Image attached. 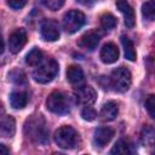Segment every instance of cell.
Listing matches in <instances>:
<instances>
[{
    "instance_id": "obj_1",
    "label": "cell",
    "mask_w": 155,
    "mask_h": 155,
    "mask_svg": "<svg viewBox=\"0 0 155 155\" xmlns=\"http://www.w3.org/2000/svg\"><path fill=\"white\" fill-rule=\"evenodd\" d=\"M25 137L38 144H42L47 140V128L45 120L41 115H31L24 124Z\"/></svg>"
},
{
    "instance_id": "obj_2",
    "label": "cell",
    "mask_w": 155,
    "mask_h": 155,
    "mask_svg": "<svg viewBox=\"0 0 155 155\" xmlns=\"http://www.w3.org/2000/svg\"><path fill=\"white\" fill-rule=\"evenodd\" d=\"M58 69L59 67L56 59L51 57L42 58V61L38 65H35L33 79L39 84H47L56 78V75L58 74Z\"/></svg>"
},
{
    "instance_id": "obj_3",
    "label": "cell",
    "mask_w": 155,
    "mask_h": 155,
    "mask_svg": "<svg viewBox=\"0 0 155 155\" xmlns=\"http://www.w3.org/2000/svg\"><path fill=\"white\" fill-rule=\"evenodd\" d=\"M53 139L59 148L71 149V148H75L78 145L79 134L71 126H62L54 132Z\"/></svg>"
},
{
    "instance_id": "obj_4",
    "label": "cell",
    "mask_w": 155,
    "mask_h": 155,
    "mask_svg": "<svg viewBox=\"0 0 155 155\" xmlns=\"http://www.w3.org/2000/svg\"><path fill=\"white\" fill-rule=\"evenodd\" d=\"M70 98L61 92L53 91L46 99V107L51 113L54 114H67L70 111Z\"/></svg>"
},
{
    "instance_id": "obj_5",
    "label": "cell",
    "mask_w": 155,
    "mask_h": 155,
    "mask_svg": "<svg viewBox=\"0 0 155 155\" xmlns=\"http://www.w3.org/2000/svg\"><path fill=\"white\" fill-rule=\"evenodd\" d=\"M110 84L117 92H126L131 86V73L125 67L114 69L110 74Z\"/></svg>"
},
{
    "instance_id": "obj_6",
    "label": "cell",
    "mask_w": 155,
    "mask_h": 155,
    "mask_svg": "<svg viewBox=\"0 0 155 155\" xmlns=\"http://www.w3.org/2000/svg\"><path fill=\"white\" fill-rule=\"evenodd\" d=\"M85 24V15L78 10H70L64 13L62 25L67 33H76Z\"/></svg>"
},
{
    "instance_id": "obj_7",
    "label": "cell",
    "mask_w": 155,
    "mask_h": 155,
    "mask_svg": "<svg viewBox=\"0 0 155 155\" xmlns=\"http://www.w3.org/2000/svg\"><path fill=\"white\" fill-rule=\"evenodd\" d=\"M75 99L78 103L84 104V105H90L92 104L96 99H97V92L92 86H78V88L75 90Z\"/></svg>"
},
{
    "instance_id": "obj_8",
    "label": "cell",
    "mask_w": 155,
    "mask_h": 155,
    "mask_svg": "<svg viewBox=\"0 0 155 155\" xmlns=\"http://www.w3.org/2000/svg\"><path fill=\"white\" fill-rule=\"evenodd\" d=\"M40 33L46 41H56L59 38V25L53 19H45L40 25Z\"/></svg>"
},
{
    "instance_id": "obj_9",
    "label": "cell",
    "mask_w": 155,
    "mask_h": 155,
    "mask_svg": "<svg viewBox=\"0 0 155 155\" xmlns=\"http://www.w3.org/2000/svg\"><path fill=\"white\" fill-rule=\"evenodd\" d=\"M25 44H27V33H25L24 29L19 28V29L13 30L10 34V38H8V48H10V51L12 53H18L24 47Z\"/></svg>"
},
{
    "instance_id": "obj_10",
    "label": "cell",
    "mask_w": 155,
    "mask_h": 155,
    "mask_svg": "<svg viewBox=\"0 0 155 155\" xmlns=\"http://www.w3.org/2000/svg\"><path fill=\"white\" fill-rule=\"evenodd\" d=\"M99 40H101V34H99L97 30H90V31L85 33V34L80 38L78 45H79L80 47L85 48V50L93 51V50L97 47V45L99 44Z\"/></svg>"
},
{
    "instance_id": "obj_11",
    "label": "cell",
    "mask_w": 155,
    "mask_h": 155,
    "mask_svg": "<svg viewBox=\"0 0 155 155\" xmlns=\"http://www.w3.org/2000/svg\"><path fill=\"white\" fill-rule=\"evenodd\" d=\"M116 7L122 13L126 27L133 28L134 27V21H136L134 19V11H133L132 6L127 2V0H116Z\"/></svg>"
},
{
    "instance_id": "obj_12",
    "label": "cell",
    "mask_w": 155,
    "mask_h": 155,
    "mask_svg": "<svg viewBox=\"0 0 155 155\" xmlns=\"http://www.w3.org/2000/svg\"><path fill=\"white\" fill-rule=\"evenodd\" d=\"M99 57H101L102 62H104L107 64L114 63L119 59V48L116 47V45H114L111 42L105 44L101 50Z\"/></svg>"
},
{
    "instance_id": "obj_13",
    "label": "cell",
    "mask_w": 155,
    "mask_h": 155,
    "mask_svg": "<svg viewBox=\"0 0 155 155\" xmlns=\"http://www.w3.org/2000/svg\"><path fill=\"white\" fill-rule=\"evenodd\" d=\"M114 133L115 132L111 127H99L94 132L93 140L98 147H104L111 140V138L114 137Z\"/></svg>"
},
{
    "instance_id": "obj_14",
    "label": "cell",
    "mask_w": 155,
    "mask_h": 155,
    "mask_svg": "<svg viewBox=\"0 0 155 155\" xmlns=\"http://www.w3.org/2000/svg\"><path fill=\"white\" fill-rule=\"evenodd\" d=\"M67 80L74 86H80L85 80V75H84V71H82L81 67H79V65L68 67V69H67Z\"/></svg>"
},
{
    "instance_id": "obj_15",
    "label": "cell",
    "mask_w": 155,
    "mask_h": 155,
    "mask_svg": "<svg viewBox=\"0 0 155 155\" xmlns=\"http://www.w3.org/2000/svg\"><path fill=\"white\" fill-rule=\"evenodd\" d=\"M119 114V107L115 102H107L101 109V117L103 121H111Z\"/></svg>"
},
{
    "instance_id": "obj_16",
    "label": "cell",
    "mask_w": 155,
    "mask_h": 155,
    "mask_svg": "<svg viewBox=\"0 0 155 155\" xmlns=\"http://www.w3.org/2000/svg\"><path fill=\"white\" fill-rule=\"evenodd\" d=\"M15 119L12 116H5L0 120V133L4 137H11L15 133Z\"/></svg>"
},
{
    "instance_id": "obj_17",
    "label": "cell",
    "mask_w": 155,
    "mask_h": 155,
    "mask_svg": "<svg viewBox=\"0 0 155 155\" xmlns=\"http://www.w3.org/2000/svg\"><path fill=\"white\" fill-rule=\"evenodd\" d=\"M10 103L15 109H23L28 103V96L22 91L13 92L10 96Z\"/></svg>"
},
{
    "instance_id": "obj_18",
    "label": "cell",
    "mask_w": 155,
    "mask_h": 155,
    "mask_svg": "<svg viewBox=\"0 0 155 155\" xmlns=\"http://www.w3.org/2000/svg\"><path fill=\"white\" fill-rule=\"evenodd\" d=\"M120 40H121V45H122V47H124L125 57H126L128 61H131V62L136 61L137 54H136V50H134L133 42H132L127 36H125V35H122Z\"/></svg>"
},
{
    "instance_id": "obj_19",
    "label": "cell",
    "mask_w": 155,
    "mask_h": 155,
    "mask_svg": "<svg viewBox=\"0 0 155 155\" xmlns=\"http://www.w3.org/2000/svg\"><path fill=\"white\" fill-rule=\"evenodd\" d=\"M111 154H120V155H126L132 153V144L127 139H119L113 149L110 150Z\"/></svg>"
},
{
    "instance_id": "obj_20",
    "label": "cell",
    "mask_w": 155,
    "mask_h": 155,
    "mask_svg": "<svg viewBox=\"0 0 155 155\" xmlns=\"http://www.w3.org/2000/svg\"><path fill=\"white\" fill-rule=\"evenodd\" d=\"M42 58H44V53L39 48L35 47V48H33V50H30L28 52V54L25 57V62H27L28 65L35 67V65H38L42 61Z\"/></svg>"
},
{
    "instance_id": "obj_21",
    "label": "cell",
    "mask_w": 155,
    "mask_h": 155,
    "mask_svg": "<svg viewBox=\"0 0 155 155\" xmlns=\"http://www.w3.org/2000/svg\"><path fill=\"white\" fill-rule=\"evenodd\" d=\"M154 128L151 126H144L142 132H140V140L144 145L151 147L154 144Z\"/></svg>"
},
{
    "instance_id": "obj_22",
    "label": "cell",
    "mask_w": 155,
    "mask_h": 155,
    "mask_svg": "<svg viewBox=\"0 0 155 155\" xmlns=\"http://www.w3.org/2000/svg\"><path fill=\"white\" fill-rule=\"evenodd\" d=\"M99 22H101V27H102L103 29H105V30H111V29H114V28L116 27V24H117L116 18H115L111 13H109V12L103 13Z\"/></svg>"
},
{
    "instance_id": "obj_23",
    "label": "cell",
    "mask_w": 155,
    "mask_h": 155,
    "mask_svg": "<svg viewBox=\"0 0 155 155\" xmlns=\"http://www.w3.org/2000/svg\"><path fill=\"white\" fill-rule=\"evenodd\" d=\"M142 13L147 19L154 21V18H155V1L149 0V1L144 2L142 5Z\"/></svg>"
},
{
    "instance_id": "obj_24",
    "label": "cell",
    "mask_w": 155,
    "mask_h": 155,
    "mask_svg": "<svg viewBox=\"0 0 155 155\" xmlns=\"http://www.w3.org/2000/svg\"><path fill=\"white\" fill-rule=\"evenodd\" d=\"M40 2L47 7L48 10H52V11H56L58 8H61L64 4V0H40Z\"/></svg>"
},
{
    "instance_id": "obj_25",
    "label": "cell",
    "mask_w": 155,
    "mask_h": 155,
    "mask_svg": "<svg viewBox=\"0 0 155 155\" xmlns=\"http://www.w3.org/2000/svg\"><path fill=\"white\" fill-rule=\"evenodd\" d=\"M81 116H82V119H84V120L92 121V120H94V119H96L97 113H96V110H94L92 107L86 105V107L81 110Z\"/></svg>"
},
{
    "instance_id": "obj_26",
    "label": "cell",
    "mask_w": 155,
    "mask_h": 155,
    "mask_svg": "<svg viewBox=\"0 0 155 155\" xmlns=\"http://www.w3.org/2000/svg\"><path fill=\"white\" fill-rule=\"evenodd\" d=\"M10 79L16 84H23L25 82V75L22 70H13L10 74Z\"/></svg>"
},
{
    "instance_id": "obj_27",
    "label": "cell",
    "mask_w": 155,
    "mask_h": 155,
    "mask_svg": "<svg viewBox=\"0 0 155 155\" xmlns=\"http://www.w3.org/2000/svg\"><path fill=\"white\" fill-rule=\"evenodd\" d=\"M145 108H147L149 115L151 117H155V98L153 94H150L148 97V99L145 101Z\"/></svg>"
},
{
    "instance_id": "obj_28",
    "label": "cell",
    "mask_w": 155,
    "mask_h": 155,
    "mask_svg": "<svg viewBox=\"0 0 155 155\" xmlns=\"http://www.w3.org/2000/svg\"><path fill=\"white\" fill-rule=\"evenodd\" d=\"M27 1H28V0H7V4H8V6H10L11 8H13V10H19V8H22V7L27 4Z\"/></svg>"
},
{
    "instance_id": "obj_29",
    "label": "cell",
    "mask_w": 155,
    "mask_h": 155,
    "mask_svg": "<svg viewBox=\"0 0 155 155\" xmlns=\"http://www.w3.org/2000/svg\"><path fill=\"white\" fill-rule=\"evenodd\" d=\"M78 2H80L81 5H85V6H90V5H92L96 0H76Z\"/></svg>"
},
{
    "instance_id": "obj_30",
    "label": "cell",
    "mask_w": 155,
    "mask_h": 155,
    "mask_svg": "<svg viewBox=\"0 0 155 155\" xmlns=\"http://www.w3.org/2000/svg\"><path fill=\"white\" fill-rule=\"evenodd\" d=\"M8 148L4 144H0V155H4V154H8Z\"/></svg>"
},
{
    "instance_id": "obj_31",
    "label": "cell",
    "mask_w": 155,
    "mask_h": 155,
    "mask_svg": "<svg viewBox=\"0 0 155 155\" xmlns=\"http://www.w3.org/2000/svg\"><path fill=\"white\" fill-rule=\"evenodd\" d=\"M4 52V40H2V36H1V33H0V54Z\"/></svg>"
},
{
    "instance_id": "obj_32",
    "label": "cell",
    "mask_w": 155,
    "mask_h": 155,
    "mask_svg": "<svg viewBox=\"0 0 155 155\" xmlns=\"http://www.w3.org/2000/svg\"><path fill=\"white\" fill-rule=\"evenodd\" d=\"M4 113H5V108H4V104H2V102H0V116H1Z\"/></svg>"
}]
</instances>
